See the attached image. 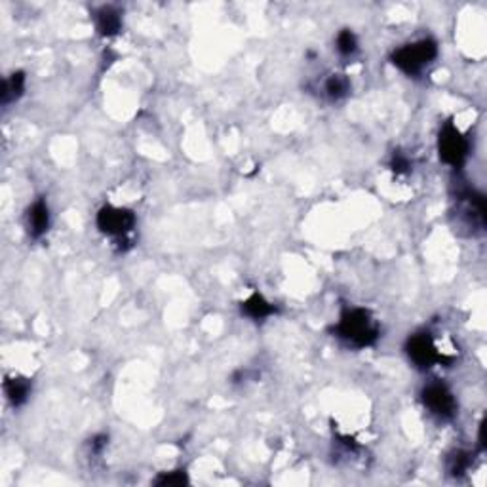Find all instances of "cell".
Segmentation results:
<instances>
[{
	"instance_id": "obj_1",
	"label": "cell",
	"mask_w": 487,
	"mask_h": 487,
	"mask_svg": "<svg viewBox=\"0 0 487 487\" xmlns=\"http://www.w3.org/2000/svg\"><path fill=\"white\" fill-rule=\"evenodd\" d=\"M335 334L339 339L345 341L346 345L365 348L379 339V327L367 310L350 308L341 316L339 324L335 327Z\"/></svg>"
},
{
	"instance_id": "obj_2",
	"label": "cell",
	"mask_w": 487,
	"mask_h": 487,
	"mask_svg": "<svg viewBox=\"0 0 487 487\" xmlns=\"http://www.w3.org/2000/svg\"><path fill=\"white\" fill-rule=\"evenodd\" d=\"M438 56V46L434 40L423 39L413 44H405L398 48L392 53V63L396 65L400 71H404L410 77H415L423 71L424 67H429Z\"/></svg>"
},
{
	"instance_id": "obj_3",
	"label": "cell",
	"mask_w": 487,
	"mask_h": 487,
	"mask_svg": "<svg viewBox=\"0 0 487 487\" xmlns=\"http://www.w3.org/2000/svg\"><path fill=\"white\" fill-rule=\"evenodd\" d=\"M438 151H440V158L445 164L453 167H461L464 164L470 151L468 139L461 134V129L457 128L455 124L448 122L440 132L438 137Z\"/></svg>"
},
{
	"instance_id": "obj_4",
	"label": "cell",
	"mask_w": 487,
	"mask_h": 487,
	"mask_svg": "<svg viewBox=\"0 0 487 487\" xmlns=\"http://www.w3.org/2000/svg\"><path fill=\"white\" fill-rule=\"evenodd\" d=\"M135 224V215L126 208L105 205L97 213V227L99 231L115 238L128 236Z\"/></svg>"
},
{
	"instance_id": "obj_5",
	"label": "cell",
	"mask_w": 487,
	"mask_h": 487,
	"mask_svg": "<svg viewBox=\"0 0 487 487\" xmlns=\"http://www.w3.org/2000/svg\"><path fill=\"white\" fill-rule=\"evenodd\" d=\"M421 398H423L424 407L432 415H436L438 419L448 421V419H451L457 413L455 396H453V392L449 391L443 383H430V385H426L423 388Z\"/></svg>"
},
{
	"instance_id": "obj_6",
	"label": "cell",
	"mask_w": 487,
	"mask_h": 487,
	"mask_svg": "<svg viewBox=\"0 0 487 487\" xmlns=\"http://www.w3.org/2000/svg\"><path fill=\"white\" fill-rule=\"evenodd\" d=\"M405 350H407V356L417 367L421 369H429L438 362H443V354L438 350L436 343L432 339L430 334H415L411 335L407 339V345H405Z\"/></svg>"
},
{
	"instance_id": "obj_7",
	"label": "cell",
	"mask_w": 487,
	"mask_h": 487,
	"mask_svg": "<svg viewBox=\"0 0 487 487\" xmlns=\"http://www.w3.org/2000/svg\"><path fill=\"white\" fill-rule=\"evenodd\" d=\"M457 213L467 223L468 229H483L486 227V200L472 189H462L457 198Z\"/></svg>"
},
{
	"instance_id": "obj_8",
	"label": "cell",
	"mask_w": 487,
	"mask_h": 487,
	"mask_svg": "<svg viewBox=\"0 0 487 487\" xmlns=\"http://www.w3.org/2000/svg\"><path fill=\"white\" fill-rule=\"evenodd\" d=\"M50 227V212L44 200H37L27 212V229L32 238H40L46 234Z\"/></svg>"
},
{
	"instance_id": "obj_9",
	"label": "cell",
	"mask_w": 487,
	"mask_h": 487,
	"mask_svg": "<svg viewBox=\"0 0 487 487\" xmlns=\"http://www.w3.org/2000/svg\"><path fill=\"white\" fill-rule=\"evenodd\" d=\"M96 27L101 37H113L120 31L122 18L115 8L103 6L96 12Z\"/></svg>"
},
{
	"instance_id": "obj_10",
	"label": "cell",
	"mask_w": 487,
	"mask_h": 487,
	"mask_svg": "<svg viewBox=\"0 0 487 487\" xmlns=\"http://www.w3.org/2000/svg\"><path fill=\"white\" fill-rule=\"evenodd\" d=\"M274 310V305H270L263 295L259 293H253L250 299H246V301L242 303V312H246V315L250 316V318H253V320H263V318L272 315Z\"/></svg>"
},
{
	"instance_id": "obj_11",
	"label": "cell",
	"mask_w": 487,
	"mask_h": 487,
	"mask_svg": "<svg viewBox=\"0 0 487 487\" xmlns=\"http://www.w3.org/2000/svg\"><path fill=\"white\" fill-rule=\"evenodd\" d=\"M23 90H25V75L23 72H13L12 77L6 78L4 84H2V91H0L2 105L18 101L23 96Z\"/></svg>"
},
{
	"instance_id": "obj_12",
	"label": "cell",
	"mask_w": 487,
	"mask_h": 487,
	"mask_svg": "<svg viewBox=\"0 0 487 487\" xmlns=\"http://www.w3.org/2000/svg\"><path fill=\"white\" fill-rule=\"evenodd\" d=\"M4 391H6V396L8 400H10V404L12 405H21L25 404L27 398H29V394H31V385H29V381L27 379H8L6 385H4Z\"/></svg>"
},
{
	"instance_id": "obj_13",
	"label": "cell",
	"mask_w": 487,
	"mask_h": 487,
	"mask_svg": "<svg viewBox=\"0 0 487 487\" xmlns=\"http://www.w3.org/2000/svg\"><path fill=\"white\" fill-rule=\"evenodd\" d=\"M348 90H350V82H348V78L345 75H331L326 80V94L334 101L345 97L348 94Z\"/></svg>"
},
{
	"instance_id": "obj_14",
	"label": "cell",
	"mask_w": 487,
	"mask_h": 487,
	"mask_svg": "<svg viewBox=\"0 0 487 487\" xmlns=\"http://www.w3.org/2000/svg\"><path fill=\"white\" fill-rule=\"evenodd\" d=\"M470 467V453L467 451H455L448 459V470L451 476H462Z\"/></svg>"
},
{
	"instance_id": "obj_15",
	"label": "cell",
	"mask_w": 487,
	"mask_h": 487,
	"mask_svg": "<svg viewBox=\"0 0 487 487\" xmlns=\"http://www.w3.org/2000/svg\"><path fill=\"white\" fill-rule=\"evenodd\" d=\"M356 50H358V40L354 37V32L348 31V29L341 31L339 34H337V51H339L341 56L348 58V56H353Z\"/></svg>"
},
{
	"instance_id": "obj_16",
	"label": "cell",
	"mask_w": 487,
	"mask_h": 487,
	"mask_svg": "<svg viewBox=\"0 0 487 487\" xmlns=\"http://www.w3.org/2000/svg\"><path fill=\"white\" fill-rule=\"evenodd\" d=\"M154 483H158V486H183V483H186V474L185 472H181V470H177V472H167V474L158 476V478L154 480Z\"/></svg>"
},
{
	"instance_id": "obj_17",
	"label": "cell",
	"mask_w": 487,
	"mask_h": 487,
	"mask_svg": "<svg viewBox=\"0 0 487 487\" xmlns=\"http://www.w3.org/2000/svg\"><path fill=\"white\" fill-rule=\"evenodd\" d=\"M410 160H407V156H404L402 153H394V156H392V170L396 173H405L410 172Z\"/></svg>"
},
{
	"instance_id": "obj_18",
	"label": "cell",
	"mask_w": 487,
	"mask_h": 487,
	"mask_svg": "<svg viewBox=\"0 0 487 487\" xmlns=\"http://www.w3.org/2000/svg\"><path fill=\"white\" fill-rule=\"evenodd\" d=\"M105 445H107V436H96L94 438V442H91V449H94L96 453H99Z\"/></svg>"
}]
</instances>
